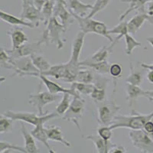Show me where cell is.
I'll return each mask as SVG.
<instances>
[{
	"mask_svg": "<svg viewBox=\"0 0 153 153\" xmlns=\"http://www.w3.org/2000/svg\"><path fill=\"white\" fill-rule=\"evenodd\" d=\"M153 119V111L148 114H141L132 110L131 115L122 116L117 115L110 125L112 129L126 128L129 129H143V126L149 120Z\"/></svg>",
	"mask_w": 153,
	"mask_h": 153,
	"instance_id": "obj_1",
	"label": "cell"
},
{
	"mask_svg": "<svg viewBox=\"0 0 153 153\" xmlns=\"http://www.w3.org/2000/svg\"><path fill=\"white\" fill-rule=\"evenodd\" d=\"M66 31L64 25L57 21V17L52 16L47 24V28L42 33L41 40L45 45L49 43L54 44L57 49L60 50L64 48L65 39L62 38V35Z\"/></svg>",
	"mask_w": 153,
	"mask_h": 153,
	"instance_id": "obj_2",
	"label": "cell"
},
{
	"mask_svg": "<svg viewBox=\"0 0 153 153\" xmlns=\"http://www.w3.org/2000/svg\"><path fill=\"white\" fill-rule=\"evenodd\" d=\"M3 114L14 121H22L34 126L39 124H45L48 120L59 117L55 111L47 113L43 115H39L35 113H29V112H16L12 110H8L5 112Z\"/></svg>",
	"mask_w": 153,
	"mask_h": 153,
	"instance_id": "obj_3",
	"label": "cell"
},
{
	"mask_svg": "<svg viewBox=\"0 0 153 153\" xmlns=\"http://www.w3.org/2000/svg\"><path fill=\"white\" fill-rule=\"evenodd\" d=\"M71 14L74 18L75 21H76V22L78 23L80 30L84 31L86 35L88 33H94L107 38L108 40L110 41V42L112 43L114 42L113 38L109 34L107 26L103 22L94 20L93 19V18L81 17V16H79L74 13H71Z\"/></svg>",
	"mask_w": 153,
	"mask_h": 153,
	"instance_id": "obj_4",
	"label": "cell"
},
{
	"mask_svg": "<svg viewBox=\"0 0 153 153\" xmlns=\"http://www.w3.org/2000/svg\"><path fill=\"white\" fill-rule=\"evenodd\" d=\"M97 112L98 122L103 126H110L122 107L114 103L102 101L95 103Z\"/></svg>",
	"mask_w": 153,
	"mask_h": 153,
	"instance_id": "obj_5",
	"label": "cell"
},
{
	"mask_svg": "<svg viewBox=\"0 0 153 153\" xmlns=\"http://www.w3.org/2000/svg\"><path fill=\"white\" fill-rule=\"evenodd\" d=\"M12 65V71H14V74L12 75V76H35L36 74L39 73L38 70L31 60V56L13 58Z\"/></svg>",
	"mask_w": 153,
	"mask_h": 153,
	"instance_id": "obj_6",
	"label": "cell"
},
{
	"mask_svg": "<svg viewBox=\"0 0 153 153\" xmlns=\"http://www.w3.org/2000/svg\"><path fill=\"white\" fill-rule=\"evenodd\" d=\"M85 108V101L82 99L81 97H74L70 105V107L67 110L65 115L62 117V119L65 121L72 123L74 124L79 130L81 131L80 127L79 121L83 117Z\"/></svg>",
	"mask_w": 153,
	"mask_h": 153,
	"instance_id": "obj_7",
	"label": "cell"
},
{
	"mask_svg": "<svg viewBox=\"0 0 153 153\" xmlns=\"http://www.w3.org/2000/svg\"><path fill=\"white\" fill-rule=\"evenodd\" d=\"M129 136L132 146L142 152L153 153V140L143 129H131Z\"/></svg>",
	"mask_w": 153,
	"mask_h": 153,
	"instance_id": "obj_8",
	"label": "cell"
},
{
	"mask_svg": "<svg viewBox=\"0 0 153 153\" xmlns=\"http://www.w3.org/2000/svg\"><path fill=\"white\" fill-rule=\"evenodd\" d=\"M61 98L58 94H54L49 91L37 92L29 94L28 96V103L36 108L39 115H43L44 107L48 104L54 103Z\"/></svg>",
	"mask_w": 153,
	"mask_h": 153,
	"instance_id": "obj_9",
	"label": "cell"
},
{
	"mask_svg": "<svg viewBox=\"0 0 153 153\" xmlns=\"http://www.w3.org/2000/svg\"><path fill=\"white\" fill-rule=\"evenodd\" d=\"M22 12L20 18L34 23L38 27L41 22H44L42 10L37 7L33 0H22Z\"/></svg>",
	"mask_w": 153,
	"mask_h": 153,
	"instance_id": "obj_10",
	"label": "cell"
},
{
	"mask_svg": "<svg viewBox=\"0 0 153 153\" xmlns=\"http://www.w3.org/2000/svg\"><path fill=\"white\" fill-rule=\"evenodd\" d=\"M43 45L42 41L39 40L36 42L32 43H25L21 47L16 49H10L6 50L9 55L13 58H19L22 57H28L34 54H36L37 51H40L41 45Z\"/></svg>",
	"mask_w": 153,
	"mask_h": 153,
	"instance_id": "obj_11",
	"label": "cell"
},
{
	"mask_svg": "<svg viewBox=\"0 0 153 153\" xmlns=\"http://www.w3.org/2000/svg\"><path fill=\"white\" fill-rule=\"evenodd\" d=\"M35 77H38L42 81V84L45 86L46 88L48 89V91L51 94H65V93H68L71 96H73V97H80V94L75 91L74 89L72 87H70L69 89L65 88L60 86L59 84L55 83V82L51 80L47 77V76L42 74L41 73H38L35 76Z\"/></svg>",
	"mask_w": 153,
	"mask_h": 153,
	"instance_id": "obj_12",
	"label": "cell"
},
{
	"mask_svg": "<svg viewBox=\"0 0 153 153\" xmlns=\"http://www.w3.org/2000/svg\"><path fill=\"white\" fill-rule=\"evenodd\" d=\"M67 8H68V4L61 2L57 0L53 16L59 18L61 24L64 25L65 29L68 30L75 19L72 16L71 12H70L69 9H67Z\"/></svg>",
	"mask_w": 153,
	"mask_h": 153,
	"instance_id": "obj_13",
	"label": "cell"
},
{
	"mask_svg": "<svg viewBox=\"0 0 153 153\" xmlns=\"http://www.w3.org/2000/svg\"><path fill=\"white\" fill-rule=\"evenodd\" d=\"M109 82V79L105 78L103 76H97L94 82V88L91 97L92 98L94 103H99L106 100V87Z\"/></svg>",
	"mask_w": 153,
	"mask_h": 153,
	"instance_id": "obj_14",
	"label": "cell"
},
{
	"mask_svg": "<svg viewBox=\"0 0 153 153\" xmlns=\"http://www.w3.org/2000/svg\"><path fill=\"white\" fill-rule=\"evenodd\" d=\"M86 34L81 30L76 33V37L74 39L71 45V58L69 62L72 63L74 65H79V60L81 51L83 49V46L84 44V38H85Z\"/></svg>",
	"mask_w": 153,
	"mask_h": 153,
	"instance_id": "obj_15",
	"label": "cell"
},
{
	"mask_svg": "<svg viewBox=\"0 0 153 153\" xmlns=\"http://www.w3.org/2000/svg\"><path fill=\"white\" fill-rule=\"evenodd\" d=\"M86 139L91 140L94 144L97 152L99 153H108L110 152V150L116 145L112 143L110 140H105L99 135H88L86 136Z\"/></svg>",
	"mask_w": 153,
	"mask_h": 153,
	"instance_id": "obj_16",
	"label": "cell"
},
{
	"mask_svg": "<svg viewBox=\"0 0 153 153\" xmlns=\"http://www.w3.org/2000/svg\"><path fill=\"white\" fill-rule=\"evenodd\" d=\"M0 19L5 22L12 25H15V26H24L29 28H35L37 27L34 23L28 21L27 22L26 20H25L22 18L16 17L13 15L9 14L8 12H4L3 10H1L0 12Z\"/></svg>",
	"mask_w": 153,
	"mask_h": 153,
	"instance_id": "obj_17",
	"label": "cell"
},
{
	"mask_svg": "<svg viewBox=\"0 0 153 153\" xmlns=\"http://www.w3.org/2000/svg\"><path fill=\"white\" fill-rule=\"evenodd\" d=\"M70 12L81 17H87L93 8V5L84 3L80 0H69L68 4Z\"/></svg>",
	"mask_w": 153,
	"mask_h": 153,
	"instance_id": "obj_18",
	"label": "cell"
},
{
	"mask_svg": "<svg viewBox=\"0 0 153 153\" xmlns=\"http://www.w3.org/2000/svg\"><path fill=\"white\" fill-rule=\"evenodd\" d=\"M7 34L11 38L12 49L18 48L28 42V36L20 28H12L7 31Z\"/></svg>",
	"mask_w": 153,
	"mask_h": 153,
	"instance_id": "obj_19",
	"label": "cell"
},
{
	"mask_svg": "<svg viewBox=\"0 0 153 153\" xmlns=\"http://www.w3.org/2000/svg\"><path fill=\"white\" fill-rule=\"evenodd\" d=\"M21 134L24 139L25 147L27 153H38L40 152V150L38 148L36 143L35 141V137L32 136V134L30 133L27 129L26 126L24 125V123L21 124V128H20Z\"/></svg>",
	"mask_w": 153,
	"mask_h": 153,
	"instance_id": "obj_20",
	"label": "cell"
},
{
	"mask_svg": "<svg viewBox=\"0 0 153 153\" xmlns=\"http://www.w3.org/2000/svg\"><path fill=\"white\" fill-rule=\"evenodd\" d=\"M45 131L49 140L61 143V144H63L65 146L68 147V148H70V147L72 146L71 143L68 142L65 139V136H63L62 130H61V129L59 126H52L48 127V128H45Z\"/></svg>",
	"mask_w": 153,
	"mask_h": 153,
	"instance_id": "obj_21",
	"label": "cell"
},
{
	"mask_svg": "<svg viewBox=\"0 0 153 153\" xmlns=\"http://www.w3.org/2000/svg\"><path fill=\"white\" fill-rule=\"evenodd\" d=\"M147 20H148V15L145 12H142L140 14L133 16L129 22H127L129 33L131 35H135L141 28L145 22Z\"/></svg>",
	"mask_w": 153,
	"mask_h": 153,
	"instance_id": "obj_22",
	"label": "cell"
},
{
	"mask_svg": "<svg viewBox=\"0 0 153 153\" xmlns=\"http://www.w3.org/2000/svg\"><path fill=\"white\" fill-rule=\"evenodd\" d=\"M80 67H86L92 69L96 73L99 74H110V64L107 61H102V62H90V61H83L79 63Z\"/></svg>",
	"mask_w": 153,
	"mask_h": 153,
	"instance_id": "obj_23",
	"label": "cell"
},
{
	"mask_svg": "<svg viewBox=\"0 0 153 153\" xmlns=\"http://www.w3.org/2000/svg\"><path fill=\"white\" fill-rule=\"evenodd\" d=\"M31 133L32 134V136L35 137V139H37L38 141L45 145V146L48 149L49 152L55 153V151H54L53 149L49 145V139L48 137L47 133H46L45 128L44 127V124H39L38 126H35L33 129H31Z\"/></svg>",
	"mask_w": 153,
	"mask_h": 153,
	"instance_id": "obj_24",
	"label": "cell"
},
{
	"mask_svg": "<svg viewBox=\"0 0 153 153\" xmlns=\"http://www.w3.org/2000/svg\"><path fill=\"white\" fill-rule=\"evenodd\" d=\"M126 100H128L129 105L132 106L139 97H143L144 91L140 87V86L132 85L126 83Z\"/></svg>",
	"mask_w": 153,
	"mask_h": 153,
	"instance_id": "obj_25",
	"label": "cell"
},
{
	"mask_svg": "<svg viewBox=\"0 0 153 153\" xmlns=\"http://www.w3.org/2000/svg\"><path fill=\"white\" fill-rule=\"evenodd\" d=\"M121 2H128L129 3V8L123 12L121 16L119 18L120 22L123 21L125 18L129 14H130L131 12H133L135 10H141L143 12H145V5H146L147 0H121Z\"/></svg>",
	"mask_w": 153,
	"mask_h": 153,
	"instance_id": "obj_26",
	"label": "cell"
},
{
	"mask_svg": "<svg viewBox=\"0 0 153 153\" xmlns=\"http://www.w3.org/2000/svg\"><path fill=\"white\" fill-rule=\"evenodd\" d=\"M112 51L113 48H111L110 46H103L101 48L94 52L91 57H87V59H86L85 61L90 62H102L106 61Z\"/></svg>",
	"mask_w": 153,
	"mask_h": 153,
	"instance_id": "obj_27",
	"label": "cell"
},
{
	"mask_svg": "<svg viewBox=\"0 0 153 153\" xmlns=\"http://www.w3.org/2000/svg\"><path fill=\"white\" fill-rule=\"evenodd\" d=\"M128 33H129V31H128L127 22L124 21L120 22L117 25L113 27L111 29L109 30V34H110V35H118L117 38H116V40H114V42H113V43H112L111 45H110V48H113L114 47L115 45L120 41V38H122L123 37H124Z\"/></svg>",
	"mask_w": 153,
	"mask_h": 153,
	"instance_id": "obj_28",
	"label": "cell"
},
{
	"mask_svg": "<svg viewBox=\"0 0 153 153\" xmlns=\"http://www.w3.org/2000/svg\"><path fill=\"white\" fill-rule=\"evenodd\" d=\"M31 58L33 61L35 66L38 70L39 73H43L45 71H47L51 68V65L50 63L42 55L34 54L31 55Z\"/></svg>",
	"mask_w": 153,
	"mask_h": 153,
	"instance_id": "obj_29",
	"label": "cell"
},
{
	"mask_svg": "<svg viewBox=\"0 0 153 153\" xmlns=\"http://www.w3.org/2000/svg\"><path fill=\"white\" fill-rule=\"evenodd\" d=\"M57 0H47L45 3L44 4L42 9V13L44 18V24L46 25L48 23L51 18L54 16V10L55 7Z\"/></svg>",
	"mask_w": 153,
	"mask_h": 153,
	"instance_id": "obj_30",
	"label": "cell"
},
{
	"mask_svg": "<svg viewBox=\"0 0 153 153\" xmlns=\"http://www.w3.org/2000/svg\"><path fill=\"white\" fill-rule=\"evenodd\" d=\"M71 94H68V93H65L63 94L62 98H61V100L60 101L59 103L57 105L55 109V112L57 113V114L59 116V117H61L65 115V113H66L67 110H68V108L70 107V105L71 103Z\"/></svg>",
	"mask_w": 153,
	"mask_h": 153,
	"instance_id": "obj_31",
	"label": "cell"
},
{
	"mask_svg": "<svg viewBox=\"0 0 153 153\" xmlns=\"http://www.w3.org/2000/svg\"><path fill=\"white\" fill-rule=\"evenodd\" d=\"M71 87L74 88L80 95L91 96L94 88V84H86L81 82L74 81L71 83Z\"/></svg>",
	"mask_w": 153,
	"mask_h": 153,
	"instance_id": "obj_32",
	"label": "cell"
},
{
	"mask_svg": "<svg viewBox=\"0 0 153 153\" xmlns=\"http://www.w3.org/2000/svg\"><path fill=\"white\" fill-rule=\"evenodd\" d=\"M95 75L91 70H80L76 75L75 81L86 83V84H93L95 80Z\"/></svg>",
	"mask_w": 153,
	"mask_h": 153,
	"instance_id": "obj_33",
	"label": "cell"
},
{
	"mask_svg": "<svg viewBox=\"0 0 153 153\" xmlns=\"http://www.w3.org/2000/svg\"><path fill=\"white\" fill-rule=\"evenodd\" d=\"M143 82V76L141 73L136 71L134 70L133 65L132 63H130V73L129 76L126 80V83L132 84V85L140 86Z\"/></svg>",
	"mask_w": 153,
	"mask_h": 153,
	"instance_id": "obj_34",
	"label": "cell"
},
{
	"mask_svg": "<svg viewBox=\"0 0 153 153\" xmlns=\"http://www.w3.org/2000/svg\"><path fill=\"white\" fill-rule=\"evenodd\" d=\"M125 38L126 42V48H125V53L127 55H131L133 51V50L136 48L141 46V43L136 40L131 35V34H126L124 36Z\"/></svg>",
	"mask_w": 153,
	"mask_h": 153,
	"instance_id": "obj_35",
	"label": "cell"
},
{
	"mask_svg": "<svg viewBox=\"0 0 153 153\" xmlns=\"http://www.w3.org/2000/svg\"><path fill=\"white\" fill-rule=\"evenodd\" d=\"M13 125L14 120L4 114L0 116V133L3 134L11 132L13 129Z\"/></svg>",
	"mask_w": 153,
	"mask_h": 153,
	"instance_id": "obj_36",
	"label": "cell"
},
{
	"mask_svg": "<svg viewBox=\"0 0 153 153\" xmlns=\"http://www.w3.org/2000/svg\"><path fill=\"white\" fill-rule=\"evenodd\" d=\"M111 0H96L94 4L93 5V8L91 11L87 15V18H93L95 15L99 13L100 12L103 11V9L107 7V5L110 4Z\"/></svg>",
	"mask_w": 153,
	"mask_h": 153,
	"instance_id": "obj_37",
	"label": "cell"
},
{
	"mask_svg": "<svg viewBox=\"0 0 153 153\" xmlns=\"http://www.w3.org/2000/svg\"><path fill=\"white\" fill-rule=\"evenodd\" d=\"M12 61H13V58L9 55L6 50L2 48L0 51V66L1 68L13 70Z\"/></svg>",
	"mask_w": 153,
	"mask_h": 153,
	"instance_id": "obj_38",
	"label": "cell"
},
{
	"mask_svg": "<svg viewBox=\"0 0 153 153\" xmlns=\"http://www.w3.org/2000/svg\"><path fill=\"white\" fill-rule=\"evenodd\" d=\"M9 150H13V151L19 152L22 153H27L25 149L22 148L21 146L12 144L9 142H5L2 140L0 141V153H4L5 152H8Z\"/></svg>",
	"mask_w": 153,
	"mask_h": 153,
	"instance_id": "obj_39",
	"label": "cell"
},
{
	"mask_svg": "<svg viewBox=\"0 0 153 153\" xmlns=\"http://www.w3.org/2000/svg\"><path fill=\"white\" fill-rule=\"evenodd\" d=\"M123 72V68L121 67V65H119V64H112L110 65V74L113 78V84H114V91L113 92L116 91V80L117 79L120 78Z\"/></svg>",
	"mask_w": 153,
	"mask_h": 153,
	"instance_id": "obj_40",
	"label": "cell"
},
{
	"mask_svg": "<svg viewBox=\"0 0 153 153\" xmlns=\"http://www.w3.org/2000/svg\"><path fill=\"white\" fill-rule=\"evenodd\" d=\"M113 130L110 126H100L97 129V134L105 140H110L113 136Z\"/></svg>",
	"mask_w": 153,
	"mask_h": 153,
	"instance_id": "obj_41",
	"label": "cell"
},
{
	"mask_svg": "<svg viewBox=\"0 0 153 153\" xmlns=\"http://www.w3.org/2000/svg\"><path fill=\"white\" fill-rule=\"evenodd\" d=\"M145 12L148 15V16L153 17V1H149L146 2L145 5Z\"/></svg>",
	"mask_w": 153,
	"mask_h": 153,
	"instance_id": "obj_42",
	"label": "cell"
},
{
	"mask_svg": "<svg viewBox=\"0 0 153 153\" xmlns=\"http://www.w3.org/2000/svg\"><path fill=\"white\" fill-rule=\"evenodd\" d=\"M143 130L146 132V133H151L153 132V122L152 120H149L143 126Z\"/></svg>",
	"mask_w": 153,
	"mask_h": 153,
	"instance_id": "obj_43",
	"label": "cell"
},
{
	"mask_svg": "<svg viewBox=\"0 0 153 153\" xmlns=\"http://www.w3.org/2000/svg\"><path fill=\"white\" fill-rule=\"evenodd\" d=\"M110 152L112 153H126L127 152L126 149L124 148L123 146H116L110 150Z\"/></svg>",
	"mask_w": 153,
	"mask_h": 153,
	"instance_id": "obj_44",
	"label": "cell"
},
{
	"mask_svg": "<svg viewBox=\"0 0 153 153\" xmlns=\"http://www.w3.org/2000/svg\"><path fill=\"white\" fill-rule=\"evenodd\" d=\"M143 97L150 101H153V91H144Z\"/></svg>",
	"mask_w": 153,
	"mask_h": 153,
	"instance_id": "obj_45",
	"label": "cell"
},
{
	"mask_svg": "<svg viewBox=\"0 0 153 153\" xmlns=\"http://www.w3.org/2000/svg\"><path fill=\"white\" fill-rule=\"evenodd\" d=\"M33 1H34V3L35 4V5H36L37 7L40 9V10H42L44 4L45 3V2L47 1V0H33Z\"/></svg>",
	"mask_w": 153,
	"mask_h": 153,
	"instance_id": "obj_46",
	"label": "cell"
},
{
	"mask_svg": "<svg viewBox=\"0 0 153 153\" xmlns=\"http://www.w3.org/2000/svg\"><path fill=\"white\" fill-rule=\"evenodd\" d=\"M139 65H140L142 68H145V69H147L149 71H150V70L153 71V63H152L150 65H147V64H145L143 62H139Z\"/></svg>",
	"mask_w": 153,
	"mask_h": 153,
	"instance_id": "obj_47",
	"label": "cell"
},
{
	"mask_svg": "<svg viewBox=\"0 0 153 153\" xmlns=\"http://www.w3.org/2000/svg\"><path fill=\"white\" fill-rule=\"evenodd\" d=\"M146 76H147V80H148L151 84H153V71L150 70L148 72V74H147V75H146Z\"/></svg>",
	"mask_w": 153,
	"mask_h": 153,
	"instance_id": "obj_48",
	"label": "cell"
},
{
	"mask_svg": "<svg viewBox=\"0 0 153 153\" xmlns=\"http://www.w3.org/2000/svg\"><path fill=\"white\" fill-rule=\"evenodd\" d=\"M146 40H147V42H148L149 43L150 45H151L152 48H153V37H149V38H147Z\"/></svg>",
	"mask_w": 153,
	"mask_h": 153,
	"instance_id": "obj_49",
	"label": "cell"
},
{
	"mask_svg": "<svg viewBox=\"0 0 153 153\" xmlns=\"http://www.w3.org/2000/svg\"><path fill=\"white\" fill-rule=\"evenodd\" d=\"M147 21L149 22L150 24L153 25V17L152 16H148V20Z\"/></svg>",
	"mask_w": 153,
	"mask_h": 153,
	"instance_id": "obj_50",
	"label": "cell"
},
{
	"mask_svg": "<svg viewBox=\"0 0 153 153\" xmlns=\"http://www.w3.org/2000/svg\"><path fill=\"white\" fill-rule=\"evenodd\" d=\"M57 1H59V2H64V3H67L65 0H57Z\"/></svg>",
	"mask_w": 153,
	"mask_h": 153,
	"instance_id": "obj_51",
	"label": "cell"
},
{
	"mask_svg": "<svg viewBox=\"0 0 153 153\" xmlns=\"http://www.w3.org/2000/svg\"><path fill=\"white\" fill-rule=\"evenodd\" d=\"M149 1H153V0H147V2H149Z\"/></svg>",
	"mask_w": 153,
	"mask_h": 153,
	"instance_id": "obj_52",
	"label": "cell"
}]
</instances>
